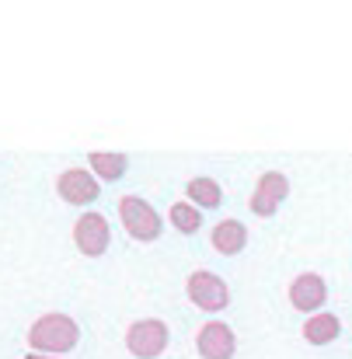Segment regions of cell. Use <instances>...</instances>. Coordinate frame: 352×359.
I'll use <instances>...</instances> for the list:
<instances>
[{
	"label": "cell",
	"mask_w": 352,
	"mask_h": 359,
	"mask_svg": "<svg viewBox=\"0 0 352 359\" xmlns=\"http://www.w3.org/2000/svg\"><path fill=\"white\" fill-rule=\"evenodd\" d=\"M77 339H81V328H77V321L67 318V314H42V318L28 328V346H32L35 356H42V353H49V356L70 353V349L77 346Z\"/></svg>",
	"instance_id": "cell-1"
},
{
	"label": "cell",
	"mask_w": 352,
	"mask_h": 359,
	"mask_svg": "<svg viewBox=\"0 0 352 359\" xmlns=\"http://www.w3.org/2000/svg\"><path fill=\"white\" fill-rule=\"evenodd\" d=\"M119 220H122L126 234L133 241H157L161 227H164L157 210L147 199H140V196H122L119 199Z\"/></svg>",
	"instance_id": "cell-2"
},
{
	"label": "cell",
	"mask_w": 352,
	"mask_h": 359,
	"mask_svg": "<svg viewBox=\"0 0 352 359\" xmlns=\"http://www.w3.org/2000/svg\"><path fill=\"white\" fill-rule=\"evenodd\" d=\"M185 293H189V300H192L199 311H206V314H217V311H224V307L231 304V286H227L217 272H210V269L192 272V276L185 279Z\"/></svg>",
	"instance_id": "cell-3"
},
{
	"label": "cell",
	"mask_w": 352,
	"mask_h": 359,
	"mask_svg": "<svg viewBox=\"0 0 352 359\" xmlns=\"http://www.w3.org/2000/svg\"><path fill=\"white\" fill-rule=\"evenodd\" d=\"M168 342H171V332L157 318H143V321L129 325V332H126V349L136 359H157L168 349Z\"/></svg>",
	"instance_id": "cell-4"
},
{
	"label": "cell",
	"mask_w": 352,
	"mask_h": 359,
	"mask_svg": "<svg viewBox=\"0 0 352 359\" xmlns=\"http://www.w3.org/2000/svg\"><path fill=\"white\" fill-rule=\"evenodd\" d=\"M286 196H290V178L283 171H262V178L251 192V213L255 217H272L283 206Z\"/></svg>",
	"instance_id": "cell-5"
},
{
	"label": "cell",
	"mask_w": 352,
	"mask_h": 359,
	"mask_svg": "<svg viewBox=\"0 0 352 359\" xmlns=\"http://www.w3.org/2000/svg\"><path fill=\"white\" fill-rule=\"evenodd\" d=\"M196 349L203 359H234L237 353V339L234 328L224 321H206L196 335Z\"/></svg>",
	"instance_id": "cell-6"
},
{
	"label": "cell",
	"mask_w": 352,
	"mask_h": 359,
	"mask_svg": "<svg viewBox=\"0 0 352 359\" xmlns=\"http://www.w3.org/2000/svg\"><path fill=\"white\" fill-rule=\"evenodd\" d=\"M74 241H77V248H81V255H88V258H98V255H105V248H109V220L102 217V213H84L77 224H74Z\"/></svg>",
	"instance_id": "cell-7"
},
{
	"label": "cell",
	"mask_w": 352,
	"mask_h": 359,
	"mask_svg": "<svg viewBox=\"0 0 352 359\" xmlns=\"http://www.w3.org/2000/svg\"><path fill=\"white\" fill-rule=\"evenodd\" d=\"M328 300V283L318 276V272H300L293 283H290V304L297 311H307V314H318Z\"/></svg>",
	"instance_id": "cell-8"
},
{
	"label": "cell",
	"mask_w": 352,
	"mask_h": 359,
	"mask_svg": "<svg viewBox=\"0 0 352 359\" xmlns=\"http://www.w3.org/2000/svg\"><path fill=\"white\" fill-rule=\"evenodd\" d=\"M56 192L60 199L74 203V206H88L98 199V178L91 171H81V168H67L60 178H56Z\"/></svg>",
	"instance_id": "cell-9"
},
{
	"label": "cell",
	"mask_w": 352,
	"mask_h": 359,
	"mask_svg": "<svg viewBox=\"0 0 352 359\" xmlns=\"http://www.w3.org/2000/svg\"><path fill=\"white\" fill-rule=\"evenodd\" d=\"M339 335H342V321L332 311H318L304 321V342L311 346H332Z\"/></svg>",
	"instance_id": "cell-10"
},
{
	"label": "cell",
	"mask_w": 352,
	"mask_h": 359,
	"mask_svg": "<svg viewBox=\"0 0 352 359\" xmlns=\"http://www.w3.org/2000/svg\"><path fill=\"white\" fill-rule=\"evenodd\" d=\"M248 244V227L241 220H220L213 227V248L220 255H241Z\"/></svg>",
	"instance_id": "cell-11"
},
{
	"label": "cell",
	"mask_w": 352,
	"mask_h": 359,
	"mask_svg": "<svg viewBox=\"0 0 352 359\" xmlns=\"http://www.w3.org/2000/svg\"><path fill=\"white\" fill-rule=\"evenodd\" d=\"M185 196L192 199L196 210H213V206L224 203V189H220L213 178H192V182L185 185Z\"/></svg>",
	"instance_id": "cell-12"
},
{
	"label": "cell",
	"mask_w": 352,
	"mask_h": 359,
	"mask_svg": "<svg viewBox=\"0 0 352 359\" xmlns=\"http://www.w3.org/2000/svg\"><path fill=\"white\" fill-rule=\"evenodd\" d=\"M88 164H91V175H98L105 182H119L126 175V168H129V157L126 154H102V150H95L88 157Z\"/></svg>",
	"instance_id": "cell-13"
},
{
	"label": "cell",
	"mask_w": 352,
	"mask_h": 359,
	"mask_svg": "<svg viewBox=\"0 0 352 359\" xmlns=\"http://www.w3.org/2000/svg\"><path fill=\"white\" fill-rule=\"evenodd\" d=\"M168 220H171V227L182 231V234H196V231L203 227V213H199L192 203H175V206L168 210Z\"/></svg>",
	"instance_id": "cell-14"
},
{
	"label": "cell",
	"mask_w": 352,
	"mask_h": 359,
	"mask_svg": "<svg viewBox=\"0 0 352 359\" xmlns=\"http://www.w3.org/2000/svg\"><path fill=\"white\" fill-rule=\"evenodd\" d=\"M28 359H56V356H35V353H32V356H28Z\"/></svg>",
	"instance_id": "cell-15"
}]
</instances>
